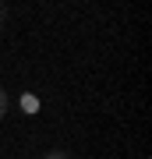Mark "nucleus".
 <instances>
[{
    "label": "nucleus",
    "instance_id": "nucleus-1",
    "mask_svg": "<svg viewBox=\"0 0 152 159\" xmlns=\"http://www.w3.org/2000/svg\"><path fill=\"white\" fill-rule=\"evenodd\" d=\"M4 117H7V92L0 89V120H4Z\"/></svg>",
    "mask_w": 152,
    "mask_h": 159
},
{
    "label": "nucleus",
    "instance_id": "nucleus-2",
    "mask_svg": "<svg viewBox=\"0 0 152 159\" xmlns=\"http://www.w3.org/2000/svg\"><path fill=\"white\" fill-rule=\"evenodd\" d=\"M46 159H67V152H46Z\"/></svg>",
    "mask_w": 152,
    "mask_h": 159
},
{
    "label": "nucleus",
    "instance_id": "nucleus-3",
    "mask_svg": "<svg viewBox=\"0 0 152 159\" xmlns=\"http://www.w3.org/2000/svg\"><path fill=\"white\" fill-rule=\"evenodd\" d=\"M0 29H4V7H0Z\"/></svg>",
    "mask_w": 152,
    "mask_h": 159
}]
</instances>
